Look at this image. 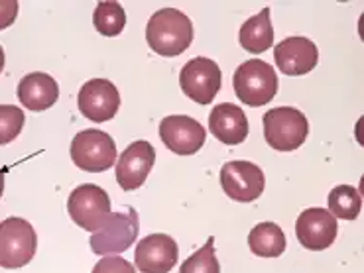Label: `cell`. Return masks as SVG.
Listing matches in <instances>:
<instances>
[{
  "label": "cell",
  "mask_w": 364,
  "mask_h": 273,
  "mask_svg": "<svg viewBox=\"0 0 364 273\" xmlns=\"http://www.w3.org/2000/svg\"><path fill=\"white\" fill-rule=\"evenodd\" d=\"M146 42L158 55L176 57L193 42V24L181 10L161 9L146 26Z\"/></svg>",
  "instance_id": "6da1fadb"
},
{
  "label": "cell",
  "mask_w": 364,
  "mask_h": 273,
  "mask_svg": "<svg viewBox=\"0 0 364 273\" xmlns=\"http://www.w3.org/2000/svg\"><path fill=\"white\" fill-rule=\"evenodd\" d=\"M232 85L238 101L248 106H264L278 93V75L270 63L248 60L235 71Z\"/></svg>",
  "instance_id": "7a4b0ae2"
},
{
  "label": "cell",
  "mask_w": 364,
  "mask_h": 273,
  "mask_svg": "<svg viewBox=\"0 0 364 273\" xmlns=\"http://www.w3.org/2000/svg\"><path fill=\"white\" fill-rule=\"evenodd\" d=\"M309 134V122L294 106H278L264 114V138L278 152H294L304 145Z\"/></svg>",
  "instance_id": "3957f363"
},
{
  "label": "cell",
  "mask_w": 364,
  "mask_h": 273,
  "mask_svg": "<svg viewBox=\"0 0 364 273\" xmlns=\"http://www.w3.org/2000/svg\"><path fill=\"white\" fill-rule=\"evenodd\" d=\"M36 250L38 236L30 222L18 216H10L0 222V267H24L32 262Z\"/></svg>",
  "instance_id": "277c9868"
},
{
  "label": "cell",
  "mask_w": 364,
  "mask_h": 273,
  "mask_svg": "<svg viewBox=\"0 0 364 273\" xmlns=\"http://www.w3.org/2000/svg\"><path fill=\"white\" fill-rule=\"evenodd\" d=\"M69 154L79 169L101 173L117 163V144L107 132L87 128L73 138Z\"/></svg>",
  "instance_id": "5b68a950"
},
{
  "label": "cell",
  "mask_w": 364,
  "mask_h": 273,
  "mask_svg": "<svg viewBox=\"0 0 364 273\" xmlns=\"http://www.w3.org/2000/svg\"><path fill=\"white\" fill-rule=\"evenodd\" d=\"M138 232H140V218L132 206L127 213H109L101 228L91 236V250L97 256L122 254L134 244Z\"/></svg>",
  "instance_id": "8992f818"
},
{
  "label": "cell",
  "mask_w": 364,
  "mask_h": 273,
  "mask_svg": "<svg viewBox=\"0 0 364 273\" xmlns=\"http://www.w3.org/2000/svg\"><path fill=\"white\" fill-rule=\"evenodd\" d=\"M68 211L71 221L83 230L97 232L110 213L109 193L93 183H85L73 189L69 195Z\"/></svg>",
  "instance_id": "52a82bcc"
},
{
  "label": "cell",
  "mask_w": 364,
  "mask_h": 273,
  "mask_svg": "<svg viewBox=\"0 0 364 273\" xmlns=\"http://www.w3.org/2000/svg\"><path fill=\"white\" fill-rule=\"evenodd\" d=\"M179 85L189 101L209 104L220 91L223 73L219 65L209 57H195L181 69Z\"/></svg>",
  "instance_id": "ba28073f"
},
{
  "label": "cell",
  "mask_w": 364,
  "mask_h": 273,
  "mask_svg": "<svg viewBox=\"0 0 364 273\" xmlns=\"http://www.w3.org/2000/svg\"><path fill=\"white\" fill-rule=\"evenodd\" d=\"M220 187L225 195L238 203H252L264 193V171L250 162H229L220 169Z\"/></svg>",
  "instance_id": "9c48e42d"
},
{
  "label": "cell",
  "mask_w": 364,
  "mask_h": 273,
  "mask_svg": "<svg viewBox=\"0 0 364 273\" xmlns=\"http://www.w3.org/2000/svg\"><path fill=\"white\" fill-rule=\"evenodd\" d=\"M160 138L164 145L178 155H193L205 145L207 132L191 116L173 114L160 122Z\"/></svg>",
  "instance_id": "30bf717a"
},
{
  "label": "cell",
  "mask_w": 364,
  "mask_h": 273,
  "mask_svg": "<svg viewBox=\"0 0 364 273\" xmlns=\"http://www.w3.org/2000/svg\"><path fill=\"white\" fill-rule=\"evenodd\" d=\"M77 106L85 118L93 122H107L114 118L120 108L119 89L109 79H91L81 87Z\"/></svg>",
  "instance_id": "8fae6325"
},
{
  "label": "cell",
  "mask_w": 364,
  "mask_h": 273,
  "mask_svg": "<svg viewBox=\"0 0 364 273\" xmlns=\"http://www.w3.org/2000/svg\"><path fill=\"white\" fill-rule=\"evenodd\" d=\"M339 224L327 208H307L297 216L296 236L307 250H327L337 240Z\"/></svg>",
  "instance_id": "7c38bea8"
},
{
  "label": "cell",
  "mask_w": 364,
  "mask_h": 273,
  "mask_svg": "<svg viewBox=\"0 0 364 273\" xmlns=\"http://www.w3.org/2000/svg\"><path fill=\"white\" fill-rule=\"evenodd\" d=\"M156 163V150L150 142L138 140L128 145L117 162V181L124 191H136L144 185Z\"/></svg>",
  "instance_id": "4fadbf2b"
},
{
  "label": "cell",
  "mask_w": 364,
  "mask_h": 273,
  "mask_svg": "<svg viewBox=\"0 0 364 273\" xmlns=\"http://www.w3.org/2000/svg\"><path fill=\"white\" fill-rule=\"evenodd\" d=\"M178 257L176 240L168 234H150L138 242L134 264L142 273H170L178 264Z\"/></svg>",
  "instance_id": "5bb4252c"
},
{
  "label": "cell",
  "mask_w": 364,
  "mask_h": 273,
  "mask_svg": "<svg viewBox=\"0 0 364 273\" xmlns=\"http://www.w3.org/2000/svg\"><path fill=\"white\" fill-rule=\"evenodd\" d=\"M274 60L284 75L299 77L314 71L319 61V50L309 38L291 35L274 48Z\"/></svg>",
  "instance_id": "9a60e30c"
},
{
  "label": "cell",
  "mask_w": 364,
  "mask_h": 273,
  "mask_svg": "<svg viewBox=\"0 0 364 273\" xmlns=\"http://www.w3.org/2000/svg\"><path fill=\"white\" fill-rule=\"evenodd\" d=\"M209 132L227 145L242 144L248 138V120L240 106L220 103L209 114Z\"/></svg>",
  "instance_id": "2e32d148"
},
{
  "label": "cell",
  "mask_w": 364,
  "mask_h": 273,
  "mask_svg": "<svg viewBox=\"0 0 364 273\" xmlns=\"http://www.w3.org/2000/svg\"><path fill=\"white\" fill-rule=\"evenodd\" d=\"M18 99L28 111L43 112L60 99V85L48 73H28L18 83Z\"/></svg>",
  "instance_id": "e0dca14e"
},
{
  "label": "cell",
  "mask_w": 364,
  "mask_h": 273,
  "mask_svg": "<svg viewBox=\"0 0 364 273\" xmlns=\"http://www.w3.org/2000/svg\"><path fill=\"white\" fill-rule=\"evenodd\" d=\"M238 42L250 53H264L274 45V28L270 22V9H262L256 16L248 18L240 26Z\"/></svg>",
  "instance_id": "ac0fdd59"
},
{
  "label": "cell",
  "mask_w": 364,
  "mask_h": 273,
  "mask_svg": "<svg viewBox=\"0 0 364 273\" xmlns=\"http://www.w3.org/2000/svg\"><path fill=\"white\" fill-rule=\"evenodd\" d=\"M286 234L276 222H260L248 234V246L258 257H278L286 250Z\"/></svg>",
  "instance_id": "d6986e66"
},
{
  "label": "cell",
  "mask_w": 364,
  "mask_h": 273,
  "mask_svg": "<svg viewBox=\"0 0 364 273\" xmlns=\"http://www.w3.org/2000/svg\"><path fill=\"white\" fill-rule=\"evenodd\" d=\"M363 211V196L353 185H339L329 193V213L335 218L355 221Z\"/></svg>",
  "instance_id": "ffe728a7"
},
{
  "label": "cell",
  "mask_w": 364,
  "mask_h": 273,
  "mask_svg": "<svg viewBox=\"0 0 364 273\" xmlns=\"http://www.w3.org/2000/svg\"><path fill=\"white\" fill-rule=\"evenodd\" d=\"M93 22L99 34L114 38L127 26V12L119 2H99L95 9Z\"/></svg>",
  "instance_id": "44dd1931"
},
{
  "label": "cell",
  "mask_w": 364,
  "mask_h": 273,
  "mask_svg": "<svg viewBox=\"0 0 364 273\" xmlns=\"http://www.w3.org/2000/svg\"><path fill=\"white\" fill-rule=\"evenodd\" d=\"M179 273H220L219 260L215 256V238H209L203 247L187 257L179 267Z\"/></svg>",
  "instance_id": "7402d4cb"
},
{
  "label": "cell",
  "mask_w": 364,
  "mask_h": 273,
  "mask_svg": "<svg viewBox=\"0 0 364 273\" xmlns=\"http://www.w3.org/2000/svg\"><path fill=\"white\" fill-rule=\"evenodd\" d=\"M24 111L14 104H0V145L10 144L24 128Z\"/></svg>",
  "instance_id": "603a6c76"
},
{
  "label": "cell",
  "mask_w": 364,
  "mask_h": 273,
  "mask_svg": "<svg viewBox=\"0 0 364 273\" xmlns=\"http://www.w3.org/2000/svg\"><path fill=\"white\" fill-rule=\"evenodd\" d=\"M91 273H136V269L134 265L130 264L128 260H124V257L107 256L97 262Z\"/></svg>",
  "instance_id": "cb8c5ba5"
},
{
  "label": "cell",
  "mask_w": 364,
  "mask_h": 273,
  "mask_svg": "<svg viewBox=\"0 0 364 273\" xmlns=\"http://www.w3.org/2000/svg\"><path fill=\"white\" fill-rule=\"evenodd\" d=\"M18 6L16 0H0V30H6L16 22Z\"/></svg>",
  "instance_id": "d4e9b609"
},
{
  "label": "cell",
  "mask_w": 364,
  "mask_h": 273,
  "mask_svg": "<svg viewBox=\"0 0 364 273\" xmlns=\"http://www.w3.org/2000/svg\"><path fill=\"white\" fill-rule=\"evenodd\" d=\"M6 171H9V167L0 169V199H2V193H4V177H6Z\"/></svg>",
  "instance_id": "484cf974"
},
{
  "label": "cell",
  "mask_w": 364,
  "mask_h": 273,
  "mask_svg": "<svg viewBox=\"0 0 364 273\" xmlns=\"http://www.w3.org/2000/svg\"><path fill=\"white\" fill-rule=\"evenodd\" d=\"M2 69H4V50L0 45V73H2Z\"/></svg>",
  "instance_id": "4316f807"
}]
</instances>
